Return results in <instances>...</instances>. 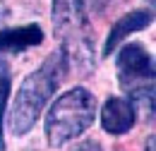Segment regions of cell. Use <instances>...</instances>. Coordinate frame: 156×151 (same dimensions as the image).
<instances>
[{
	"mask_svg": "<svg viewBox=\"0 0 156 151\" xmlns=\"http://www.w3.org/2000/svg\"><path fill=\"white\" fill-rule=\"evenodd\" d=\"M137 115L135 108L127 98H120L113 96L103 103V111H101V125L108 134H125L135 127Z\"/></svg>",
	"mask_w": 156,
	"mask_h": 151,
	"instance_id": "4",
	"label": "cell"
},
{
	"mask_svg": "<svg viewBox=\"0 0 156 151\" xmlns=\"http://www.w3.org/2000/svg\"><path fill=\"white\" fill-rule=\"evenodd\" d=\"M144 151H156V134H151V137L144 142Z\"/></svg>",
	"mask_w": 156,
	"mask_h": 151,
	"instance_id": "10",
	"label": "cell"
},
{
	"mask_svg": "<svg viewBox=\"0 0 156 151\" xmlns=\"http://www.w3.org/2000/svg\"><path fill=\"white\" fill-rule=\"evenodd\" d=\"M118 82L122 89H156V58L142 43H127L118 53Z\"/></svg>",
	"mask_w": 156,
	"mask_h": 151,
	"instance_id": "3",
	"label": "cell"
},
{
	"mask_svg": "<svg viewBox=\"0 0 156 151\" xmlns=\"http://www.w3.org/2000/svg\"><path fill=\"white\" fill-rule=\"evenodd\" d=\"M65 72H67V62H65V55L58 51V53L48 55L22 82L20 91L15 94L12 108H10V118H7V127L15 137H24L36 125L46 103L60 86Z\"/></svg>",
	"mask_w": 156,
	"mask_h": 151,
	"instance_id": "1",
	"label": "cell"
},
{
	"mask_svg": "<svg viewBox=\"0 0 156 151\" xmlns=\"http://www.w3.org/2000/svg\"><path fill=\"white\" fill-rule=\"evenodd\" d=\"M147 2H149V5H151V7L156 10V0H147Z\"/></svg>",
	"mask_w": 156,
	"mask_h": 151,
	"instance_id": "11",
	"label": "cell"
},
{
	"mask_svg": "<svg viewBox=\"0 0 156 151\" xmlns=\"http://www.w3.org/2000/svg\"><path fill=\"white\" fill-rule=\"evenodd\" d=\"M43 41V31L39 24H27V26H15V29H2L0 31V53L17 55L22 51L39 46Z\"/></svg>",
	"mask_w": 156,
	"mask_h": 151,
	"instance_id": "6",
	"label": "cell"
},
{
	"mask_svg": "<svg viewBox=\"0 0 156 151\" xmlns=\"http://www.w3.org/2000/svg\"><path fill=\"white\" fill-rule=\"evenodd\" d=\"M72 151H103V149H101V144H98V142L89 139V142H82L79 146H75Z\"/></svg>",
	"mask_w": 156,
	"mask_h": 151,
	"instance_id": "9",
	"label": "cell"
},
{
	"mask_svg": "<svg viewBox=\"0 0 156 151\" xmlns=\"http://www.w3.org/2000/svg\"><path fill=\"white\" fill-rule=\"evenodd\" d=\"M7 94H10V75H7V67L0 65V151L5 149V139H2V115H5V106H7Z\"/></svg>",
	"mask_w": 156,
	"mask_h": 151,
	"instance_id": "8",
	"label": "cell"
},
{
	"mask_svg": "<svg viewBox=\"0 0 156 151\" xmlns=\"http://www.w3.org/2000/svg\"><path fill=\"white\" fill-rule=\"evenodd\" d=\"M151 22H154V15H151L149 10H135V12H127L125 17H120L115 24H113V29L108 31V38H106V43H103V55H111L130 34L147 29Z\"/></svg>",
	"mask_w": 156,
	"mask_h": 151,
	"instance_id": "5",
	"label": "cell"
},
{
	"mask_svg": "<svg viewBox=\"0 0 156 151\" xmlns=\"http://www.w3.org/2000/svg\"><path fill=\"white\" fill-rule=\"evenodd\" d=\"M96 98L84 86H75L60 94L46 113V139L53 149L67 144L94 125Z\"/></svg>",
	"mask_w": 156,
	"mask_h": 151,
	"instance_id": "2",
	"label": "cell"
},
{
	"mask_svg": "<svg viewBox=\"0 0 156 151\" xmlns=\"http://www.w3.org/2000/svg\"><path fill=\"white\" fill-rule=\"evenodd\" d=\"M135 108V115L142 118V120H156V89H137V91H130V98H127Z\"/></svg>",
	"mask_w": 156,
	"mask_h": 151,
	"instance_id": "7",
	"label": "cell"
}]
</instances>
